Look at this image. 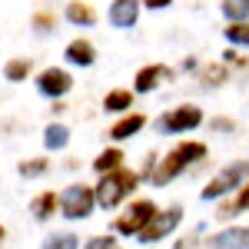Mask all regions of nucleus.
I'll list each match as a JSON object with an SVG mask.
<instances>
[{
  "mask_svg": "<svg viewBox=\"0 0 249 249\" xmlns=\"http://www.w3.org/2000/svg\"><path fill=\"white\" fill-rule=\"evenodd\" d=\"M210 156V146L203 143V140H179V143H173L166 153L160 156L153 163V173H150V186H170L173 179H179L186 170H193V166H199L203 160Z\"/></svg>",
  "mask_w": 249,
  "mask_h": 249,
  "instance_id": "nucleus-1",
  "label": "nucleus"
},
{
  "mask_svg": "<svg viewBox=\"0 0 249 249\" xmlns=\"http://www.w3.org/2000/svg\"><path fill=\"white\" fill-rule=\"evenodd\" d=\"M143 183L140 170H130V166H120V170H110V173H100L93 183V193H96V210H120L126 206L130 199L136 196Z\"/></svg>",
  "mask_w": 249,
  "mask_h": 249,
  "instance_id": "nucleus-2",
  "label": "nucleus"
},
{
  "mask_svg": "<svg viewBox=\"0 0 249 249\" xmlns=\"http://www.w3.org/2000/svg\"><path fill=\"white\" fill-rule=\"evenodd\" d=\"M123 213H116L113 219V236H123V239H136L140 232L146 230V223L156 216V206L150 196H133L126 206H120Z\"/></svg>",
  "mask_w": 249,
  "mask_h": 249,
  "instance_id": "nucleus-3",
  "label": "nucleus"
},
{
  "mask_svg": "<svg viewBox=\"0 0 249 249\" xmlns=\"http://www.w3.org/2000/svg\"><path fill=\"white\" fill-rule=\"evenodd\" d=\"M246 179H249V160H232V163H226L223 170L213 173L210 183L199 190V196H203L206 203H219V199L232 196Z\"/></svg>",
  "mask_w": 249,
  "mask_h": 249,
  "instance_id": "nucleus-4",
  "label": "nucleus"
},
{
  "mask_svg": "<svg viewBox=\"0 0 249 249\" xmlns=\"http://www.w3.org/2000/svg\"><path fill=\"white\" fill-rule=\"evenodd\" d=\"M96 213V193L93 183H70L60 190V216L70 219V223H83Z\"/></svg>",
  "mask_w": 249,
  "mask_h": 249,
  "instance_id": "nucleus-5",
  "label": "nucleus"
},
{
  "mask_svg": "<svg viewBox=\"0 0 249 249\" xmlns=\"http://www.w3.org/2000/svg\"><path fill=\"white\" fill-rule=\"evenodd\" d=\"M203 123H206L203 107H196V103H179V107H170L166 113H160L156 130L166 133V136H186V133H196Z\"/></svg>",
  "mask_w": 249,
  "mask_h": 249,
  "instance_id": "nucleus-6",
  "label": "nucleus"
},
{
  "mask_svg": "<svg viewBox=\"0 0 249 249\" xmlns=\"http://www.w3.org/2000/svg\"><path fill=\"white\" fill-rule=\"evenodd\" d=\"M179 226H183V206L173 203V206H166V210H156V216L146 223V230L140 232L136 239H140L143 246H153V243H160V239H170Z\"/></svg>",
  "mask_w": 249,
  "mask_h": 249,
  "instance_id": "nucleus-7",
  "label": "nucleus"
},
{
  "mask_svg": "<svg viewBox=\"0 0 249 249\" xmlns=\"http://www.w3.org/2000/svg\"><path fill=\"white\" fill-rule=\"evenodd\" d=\"M34 87H37V93L43 100H63V96L73 90V73L67 70V67H43L34 73Z\"/></svg>",
  "mask_w": 249,
  "mask_h": 249,
  "instance_id": "nucleus-8",
  "label": "nucleus"
},
{
  "mask_svg": "<svg viewBox=\"0 0 249 249\" xmlns=\"http://www.w3.org/2000/svg\"><path fill=\"white\" fill-rule=\"evenodd\" d=\"M173 77H176V73H173V67H166V63H143L133 73V93L136 96L156 93V90L166 87Z\"/></svg>",
  "mask_w": 249,
  "mask_h": 249,
  "instance_id": "nucleus-9",
  "label": "nucleus"
},
{
  "mask_svg": "<svg viewBox=\"0 0 249 249\" xmlns=\"http://www.w3.org/2000/svg\"><path fill=\"white\" fill-rule=\"evenodd\" d=\"M143 130H146V113H140V110H130V113H120L113 123L107 126V140L120 146V143L133 140L136 133H143Z\"/></svg>",
  "mask_w": 249,
  "mask_h": 249,
  "instance_id": "nucleus-10",
  "label": "nucleus"
},
{
  "mask_svg": "<svg viewBox=\"0 0 249 249\" xmlns=\"http://www.w3.org/2000/svg\"><path fill=\"white\" fill-rule=\"evenodd\" d=\"M143 14V0H110L107 7V20L113 30H133Z\"/></svg>",
  "mask_w": 249,
  "mask_h": 249,
  "instance_id": "nucleus-11",
  "label": "nucleus"
},
{
  "mask_svg": "<svg viewBox=\"0 0 249 249\" xmlns=\"http://www.w3.org/2000/svg\"><path fill=\"white\" fill-rule=\"evenodd\" d=\"M63 60H67L70 67L87 70V67H93V63H96V43L90 37H73L67 47H63Z\"/></svg>",
  "mask_w": 249,
  "mask_h": 249,
  "instance_id": "nucleus-12",
  "label": "nucleus"
},
{
  "mask_svg": "<svg viewBox=\"0 0 249 249\" xmlns=\"http://www.w3.org/2000/svg\"><path fill=\"white\" fill-rule=\"evenodd\" d=\"M206 249H249V226H226L206 239Z\"/></svg>",
  "mask_w": 249,
  "mask_h": 249,
  "instance_id": "nucleus-13",
  "label": "nucleus"
},
{
  "mask_svg": "<svg viewBox=\"0 0 249 249\" xmlns=\"http://www.w3.org/2000/svg\"><path fill=\"white\" fill-rule=\"evenodd\" d=\"M243 213H249V179L232 193L230 199H219V210L213 213V216H216V219H223V223H230V219L243 216Z\"/></svg>",
  "mask_w": 249,
  "mask_h": 249,
  "instance_id": "nucleus-14",
  "label": "nucleus"
},
{
  "mask_svg": "<svg viewBox=\"0 0 249 249\" xmlns=\"http://www.w3.org/2000/svg\"><path fill=\"white\" fill-rule=\"evenodd\" d=\"M30 216H34L37 223H47V219L60 216V193L57 190H40L37 196L30 199Z\"/></svg>",
  "mask_w": 249,
  "mask_h": 249,
  "instance_id": "nucleus-15",
  "label": "nucleus"
},
{
  "mask_svg": "<svg viewBox=\"0 0 249 249\" xmlns=\"http://www.w3.org/2000/svg\"><path fill=\"white\" fill-rule=\"evenodd\" d=\"M63 20L70 23V27H96V14L93 3H87V0H67V7H63Z\"/></svg>",
  "mask_w": 249,
  "mask_h": 249,
  "instance_id": "nucleus-16",
  "label": "nucleus"
},
{
  "mask_svg": "<svg viewBox=\"0 0 249 249\" xmlns=\"http://www.w3.org/2000/svg\"><path fill=\"white\" fill-rule=\"evenodd\" d=\"M136 107V93L133 90H126V87H113V90H107V96H103V113H130Z\"/></svg>",
  "mask_w": 249,
  "mask_h": 249,
  "instance_id": "nucleus-17",
  "label": "nucleus"
},
{
  "mask_svg": "<svg viewBox=\"0 0 249 249\" xmlns=\"http://www.w3.org/2000/svg\"><path fill=\"white\" fill-rule=\"evenodd\" d=\"M70 126L67 123H60V120H53V123H47L43 126V150L47 153H60V150H67L70 146Z\"/></svg>",
  "mask_w": 249,
  "mask_h": 249,
  "instance_id": "nucleus-18",
  "label": "nucleus"
},
{
  "mask_svg": "<svg viewBox=\"0 0 249 249\" xmlns=\"http://www.w3.org/2000/svg\"><path fill=\"white\" fill-rule=\"evenodd\" d=\"M34 60L30 57H10L3 63V80L7 83H27V80H34Z\"/></svg>",
  "mask_w": 249,
  "mask_h": 249,
  "instance_id": "nucleus-19",
  "label": "nucleus"
},
{
  "mask_svg": "<svg viewBox=\"0 0 249 249\" xmlns=\"http://www.w3.org/2000/svg\"><path fill=\"white\" fill-rule=\"evenodd\" d=\"M120 166H126V153L120 150V146H107V150H100L93 160V173L100 176V173H110V170H120Z\"/></svg>",
  "mask_w": 249,
  "mask_h": 249,
  "instance_id": "nucleus-20",
  "label": "nucleus"
},
{
  "mask_svg": "<svg viewBox=\"0 0 249 249\" xmlns=\"http://www.w3.org/2000/svg\"><path fill=\"white\" fill-rule=\"evenodd\" d=\"M17 173L23 179H43L50 173V156H27L17 163Z\"/></svg>",
  "mask_w": 249,
  "mask_h": 249,
  "instance_id": "nucleus-21",
  "label": "nucleus"
},
{
  "mask_svg": "<svg viewBox=\"0 0 249 249\" xmlns=\"http://www.w3.org/2000/svg\"><path fill=\"white\" fill-rule=\"evenodd\" d=\"M219 10H223L226 23H243V20H249V0H223Z\"/></svg>",
  "mask_w": 249,
  "mask_h": 249,
  "instance_id": "nucleus-22",
  "label": "nucleus"
},
{
  "mask_svg": "<svg viewBox=\"0 0 249 249\" xmlns=\"http://www.w3.org/2000/svg\"><path fill=\"white\" fill-rule=\"evenodd\" d=\"M40 249H80V236H77V232H70V230L53 232V236L43 239V246H40Z\"/></svg>",
  "mask_w": 249,
  "mask_h": 249,
  "instance_id": "nucleus-23",
  "label": "nucleus"
},
{
  "mask_svg": "<svg viewBox=\"0 0 249 249\" xmlns=\"http://www.w3.org/2000/svg\"><path fill=\"white\" fill-rule=\"evenodd\" d=\"M223 37H226V43H232V47H249V20L223 27Z\"/></svg>",
  "mask_w": 249,
  "mask_h": 249,
  "instance_id": "nucleus-24",
  "label": "nucleus"
},
{
  "mask_svg": "<svg viewBox=\"0 0 249 249\" xmlns=\"http://www.w3.org/2000/svg\"><path fill=\"white\" fill-rule=\"evenodd\" d=\"M30 27H34V34H50V30L57 27V14H50V10H37V14L30 17Z\"/></svg>",
  "mask_w": 249,
  "mask_h": 249,
  "instance_id": "nucleus-25",
  "label": "nucleus"
},
{
  "mask_svg": "<svg viewBox=\"0 0 249 249\" xmlns=\"http://www.w3.org/2000/svg\"><path fill=\"white\" fill-rule=\"evenodd\" d=\"M120 243H116L113 236H90V239H83L80 243V249H116Z\"/></svg>",
  "mask_w": 249,
  "mask_h": 249,
  "instance_id": "nucleus-26",
  "label": "nucleus"
},
{
  "mask_svg": "<svg viewBox=\"0 0 249 249\" xmlns=\"http://www.w3.org/2000/svg\"><path fill=\"white\" fill-rule=\"evenodd\" d=\"M210 130L213 133H236V120H230V116H213Z\"/></svg>",
  "mask_w": 249,
  "mask_h": 249,
  "instance_id": "nucleus-27",
  "label": "nucleus"
},
{
  "mask_svg": "<svg viewBox=\"0 0 249 249\" xmlns=\"http://www.w3.org/2000/svg\"><path fill=\"white\" fill-rule=\"evenodd\" d=\"M203 80L206 83H223L226 80V67H206L203 70Z\"/></svg>",
  "mask_w": 249,
  "mask_h": 249,
  "instance_id": "nucleus-28",
  "label": "nucleus"
},
{
  "mask_svg": "<svg viewBox=\"0 0 249 249\" xmlns=\"http://www.w3.org/2000/svg\"><path fill=\"white\" fill-rule=\"evenodd\" d=\"M173 7V0H143V10H166Z\"/></svg>",
  "mask_w": 249,
  "mask_h": 249,
  "instance_id": "nucleus-29",
  "label": "nucleus"
},
{
  "mask_svg": "<svg viewBox=\"0 0 249 249\" xmlns=\"http://www.w3.org/2000/svg\"><path fill=\"white\" fill-rule=\"evenodd\" d=\"M226 63H232V67H236V63H239V67H243V63H246V57H239V53H236V50H226Z\"/></svg>",
  "mask_w": 249,
  "mask_h": 249,
  "instance_id": "nucleus-30",
  "label": "nucleus"
},
{
  "mask_svg": "<svg viewBox=\"0 0 249 249\" xmlns=\"http://www.w3.org/2000/svg\"><path fill=\"white\" fill-rule=\"evenodd\" d=\"M196 67H199V60H196V57H186L183 63H179V70H183V73H186V70H196Z\"/></svg>",
  "mask_w": 249,
  "mask_h": 249,
  "instance_id": "nucleus-31",
  "label": "nucleus"
},
{
  "mask_svg": "<svg viewBox=\"0 0 249 249\" xmlns=\"http://www.w3.org/2000/svg\"><path fill=\"white\" fill-rule=\"evenodd\" d=\"M193 246H196V236H186L183 243H176V249H193Z\"/></svg>",
  "mask_w": 249,
  "mask_h": 249,
  "instance_id": "nucleus-32",
  "label": "nucleus"
},
{
  "mask_svg": "<svg viewBox=\"0 0 249 249\" xmlns=\"http://www.w3.org/2000/svg\"><path fill=\"white\" fill-rule=\"evenodd\" d=\"M50 110H53V113H63V110H67V103H63V100H53V107H50Z\"/></svg>",
  "mask_w": 249,
  "mask_h": 249,
  "instance_id": "nucleus-33",
  "label": "nucleus"
},
{
  "mask_svg": "<svg viewBox=\"0 0 249 249\" xmlns=\"http://www.w3.org/2000/svg\"><path fill=\"white\" fill-rule=\"evenodd\" d=\"M3 239H7V230H3V223H0V246H3Z\"/></svg>",
  "mask_w": 249,
  "mask_h": 249,
  "instance_id": "nucleus-34",
  "label": "nucleus"
},
{
  "mask_svg": "<svg viewBox=\"0 0 249 249\" xmlns=\"http://www.w3.org/2000/svg\"><path fill=\"white\" fill-rule=\"evenodd\" d=\"M116 249H123V246H116Z\"/></svg>",
  "mask_w": 249,
  "mask_h": 249,
  "instance_id": "nucleus-35",
  "label": "nucleus"
},
{
  "mask_svg": "<svg viewBox=\"0 0 249 249\" xmlns=\"http://www.w3.org/2000/svg\"><path fill=\"white\" fill-rule=\"evenodd\" d=\"M0 249H3V246H0Z\"/></svg>",
  "mask_w": 249,
  "mask_h": 249,
  "instance_id": "nucleus-36",
  "label": "nucleus"
}]
</instances>
